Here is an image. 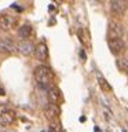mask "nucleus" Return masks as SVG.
<instances>
[{"label": "nucleus", "mask_w": 128, "mask_h": 132, "mask_svg": "<svg viewBox=\"0 0 128 132\" xmlns=\"http://www.w3.org/2000/svg\"><path fill=\"white\" fill-rule=\"evenodd\" d=\"M17 50V44L11 39H0V52L1 54H13Z\"/></svg>", "instance_id": "nucleus-8"}, {"label": "nucleus", "mask_w": 128, "mask_h": 132, "mask_svg": "<svg viewBox=\"0 0 128 132\" xmlns=\"http://www.w3.org/2000/svg\"><path fill=\"white\" fill-rule=\"evenodd\" d=\"M50 132H58V129H55L54 127H51V128H50Z\"/></svg>", "instance_id": "nucleus-17"}, {"label": "nucleus", "mask_w": 128, "mask_h": 132, "mask_svg": "<svg viewBox=\"0 0 128 132\" xmlns=\"http://www.w3.org/2000/svg\"><path fill=\"white\" fill-rule=\"evenodd\" d=\"M107 46H109V50L113 55H120V54H123L124 50H125V44L121 39H117V40H109L107 43Z\"/></svg>", "instance_id": "nucleus-10"}, {"label": "nucleus", "mask_w": 128, "mask_h": 132, "mask_svg": "<svg viewBox=\"0 0 128 132\" xmlns=\"http://www.w3.org/2000/svg\"><path fill=\"white\" fill-rule=\"evenodd\" d=\"M15 121V111L7 106H0V125L8 127Z\"/></svg>", "instance_id": "nucleus-3"}, {"label": "nucleus", "mask_w": 128, "mask_h": 132, "mask_svg": "<svg viewBox=\"0 0 128 132\" xmlns=\"http://www.w3.org/2000/svg\"><path fill=\"white\" fill-rule=\"evenodd\" d=\"M32 33H33V29H32V26H30L29 23H25V25L19 26L18 30H17V34L22 39V40H28V37H29Z\"/></svg>", "instance_id": "nucleus-13"}, {"label": "nucleus", "mask_w": 128, "mask_h": 132, "mask_svg": "<svg viewBox=\"0 0 128 132\" xmlns=\"http://www.w3.org/2000/svg\"><path fill=\"white\" fill-rule=\"evenodd\" d=\"M7 132H17V131H7Z\"/></svg>", "instance_id": "nucleus-18"}, {"label": "nucleus", "mask_w": 128, "mask_h": 132, "mask_svg": "<svg viewBox=\"0 0 128 132\" xmlns=\"http://www.w3.org/2000/svg\"><path fill=\"white\" fill-rule=\"evenodd\" d=\"M98 84H99V87L102 88V91H105V92L112 91V85L107 83V80L103 76H98Z\"/></svg>", "instance_id": "nucleus-15"}, {"label": "nucleus", "mask_w": 128, "mask_h": 132, "mask_svg": "<svg viewBox=\"0 0 128 132\" xmlns=\"http://www.w3.org/2000/svg\"><path fill=\"white\" fill-rule=\"evenodd\" d=\"M124 34V28L121 25V22L116 21V19H110L107 23V37L109 40H117L121 39Z\"/></svg>", "instance_id": "nucleus-2"}, {"label": "nucleus", "mask_w": 128, "mask_h": 132, "mask_svg": "<svg viewBox=\"0 0 128 132\" xmlns=\"http://www.w3.org/2000/svg\"><path fill=\"white\" fill-rule=\"evenodd\" d=\"M48 101L51 105H58L61 101V92L59 90L56 88V87H51L50 90H48Z\"/></svg>", "instance_id": "nucleus-12"}, {"label": "nucleus", "mask_w": 128, "mask_h": 132, "mask_svg": "<svg viewBox=\"0 0 128 132\" xmlns=\"http://www.w3.org/2000/svg\"><path fill=\"white\" fill-rule=\"evenodd\" d=\"M34 58L40 62H44V61L48 58V47L46 43H39L36 44V48H34V52H33Z\"/></svg>", "instance_id": "nucleus-5"}, {"label": "nucleus", "mask_w": 128, "mask_h": 132, "mask_svg": "<svg viewBox=\"0 0 128 132\" xmlns=\"http://www.w3.org/2000/svg\"><path fill=\"white\" fill-rule=\"evenodd\" d=\"M77 37H79V40H80L83 48H91V46H92L91 34L85 28H80V29L77 30Z\"/></svg>", "instance_id": "nucleus-7"}, {"label": "nucleus", "mask_w": 128, "mask_h": 132, "mask_svg": "<svg viewBox=\"0 0 128 132\" xmlns=\"http://www.w3.org/2000/svg\"><path fill=\"white\" fill-rule=\"evenodd\" d=\"M116 66L119 68L120 72L128 74V58H124V56L117 58V59H116Z\"/></svg>", "instance_id": "nucleus-14"}, {"label": "nucleus", "mask_w": 128, "mask_h": 132, "mask_svg": "<svg viewBox=\"0 0 128 132\" xmlns=\"http://www.w3.org/2000/svg\"><path fill=\"white\" fill-rule=\"evenodd\" d=\"M79 56H80V59H81L83 63L87 61V55H85V50H84V48H80V51H79Z\"/></svg>", "instance_id": "nucleus-16"}, {"label": "nucleus", "mask_w": 128, "mask_h": 132, "mask_svg": "<svg viewBox=\"0 0 128 132\" xmlns=\"http://www.w3.org/2000/svg\"><path fill=\"white\" fill-rule=\"evenodd\" d=\"M127 37H128V36H127Z\"/></svg>", "instance_id": "nucleus-20"}, {"label": "nucleus", "mask_w": 128, "mask_h": 132, "mask_svg": "<svg viewBox=\"0 0 128 132\" xmlns=\"http://www.w3.org/2000/svg\"><path fill=\"white\" fill-rule=\"evenodd\" d=\"M34 80H36V84H37L39 88L41 90H50L52 87V72L50 70V68L44 66V65H40L34 69Z\"/></svg>", "instance_id": "nucleus-1"}, {"label": "nucleus", "mask_w": 128, "mask_h": 132, "mask_svg": "<svg viewBox=\"0 0 128 132\" xmlns=\"http://www.w3.org/2000/svg\"><path fill=\"white\" fill-rule=\"evenodd\" d=\"M17 23V19L10 15V14H4V15H0V29L1 30H11Z\"/></svg>", "instance_id": "nucleus-6"}, {"label": "nucleus", "mask_w": 128, "mask_h": 132, "mask_svg": "<svg viewBox=\"0 0 128 132\" xmlns=\"http://www.w3.org/2000/svg\"><path fill=\"white\" fill-rule=\"evenodd\" d=\"M34 44L30 40H22L19 44H17V50H18V52L19 54H22V55H25V56H28V55H30V54H33L34 52Z\"/></svg>", "instance_id": "nucleus-9"}, {"label": "nucleus", "mask_w": 128, "mask_h": 132, "mask_svg": "<svg viewBox=\"0 0 128 132\" xmlns=\"http://www.w3.org/2000/svg\"><path fill=\"white\" fill-rule=\"evenodd\" d=\"M59 107H58V105H48L47 107H46V116H47V118H50L51 121H54V120H56L58 117H59Z\"/></svg>", "instance_id": "nucleus-11"}, {"label": "nucleus", "mask_w": 128, "mask_h": 132, "mask_svg": "<svg viewBox=\"0 0 128 132\" xmlns=\"http://www.w3.org/2000/svg\"><path fill=\"white\" fill-rule=\"evenodd\" d=\"M127 4H128V1H127Z\"/></svg>", "instance_id": "nucleus-19"}, {"label": "nucleus", "mask_w": 128, "mask_h": 132, "mask_svg": "<svg viewBox=\"0 0 128 132\" xmlns=\"http://www.w3.org/2000/svg\"><path fill=\"white\" fill-rule=\"evenodd\" d=\"M128 4L127 1H123V0H114L110 3V11L114 17H121L124 15V13L127 11Z\"/></svg>", "instance_id": "nucleus-4"}]
</instances>
